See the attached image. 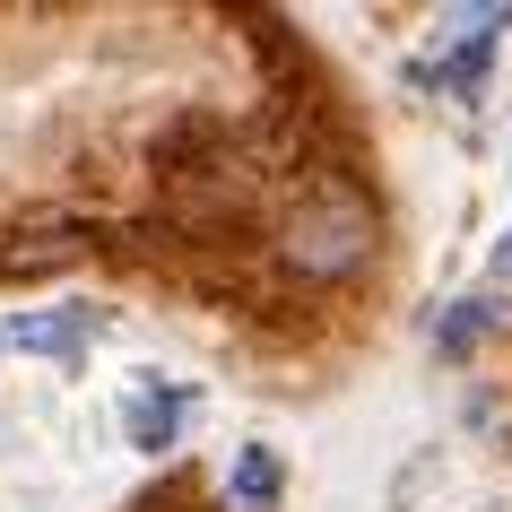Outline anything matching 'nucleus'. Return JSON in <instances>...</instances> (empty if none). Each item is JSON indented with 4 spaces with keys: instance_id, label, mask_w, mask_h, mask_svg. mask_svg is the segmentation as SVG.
I'll list each match as a JSON object with an SVG mask.
<instances>
[{
    "instance_id": "f257e3e1",
    "label": "nucleus",
    "mask_w": 512,
    "mask_h": 512,
    "mask_svg": "<svg viewBox=\"0 0 512 512\" xmlns=\"http://www.w3.org/2000/svg\"><path fill=\"white\" fill-rule=\"evenodd\" d=\"M278 261L296 278H313V287L365 270L374 261V200L356 183H313L296 209L278 217Z\"/></svg>"
},
{
    "instance_id": "f03ea898",
    "label": "nucleus",
    "mask_w": 512,
    "mask_h": 512,
    "mask_svg": "<svg viewBox=\"0 0 512 512\" xmlns=\"http://www.w3.org/2000/svg\"><path fill=\"white\" fill-rule=\"evenodd\" d=\"M183 408L191 391L165 374H131V391H122V434H131V452H174V434H183Z\"/></svg>"
},
{
    "instance_id": "7ed1b4c3",
    "label": "nucleus",
    "mask_w": 512,
    "mask_h": 512,
    "mask_svg": "<svg viewBox=\"0 0 512 512\" xmlns=\"http://www.w3.org/2000/svg\"><path fill=\"white\" fill-rule=\"evenodd\" d=\"M96 330H105V313H87V304H53V313H18V322H9V348H27V356H61V365H79Z\"/></svg>"
},
{
    "instance_id": "20e7f679",
    "label": "nucleus",
    "mask_w": 512,
    "mask_h": 512,
    "mask_svg": "<svg viewBox=\"0 0 512 512\" xmlns=\"http://www.w3.org/2000/svg\"><path fill=\"white\" fill-rule=\"evenodd\" d=\"M278 486H287V460H278L270 443H252V452L226 469V504H235V512H270Z\"/></svg>"
},
{
    "instance_id": "39448f33",
    "label": "nucleus",
    "mask_w": 512,
    "mask_h": 512,
    "mask_svg": "<svg viewBox=\"0 0 512 512\" xmlns=\"http://www.w3.org/2000/svg\"><path fill=\"white\" fill-rule=\"evenodd\" d=\"M70 261H79V235H70V226H44V235H9L0 243V270L9 278H44V270H70Z\"/></svg>"
},
{
    "instance_id": "423d86ee",
    "label": "nucleus",
    "mask_w": 512,
    "mask_h": 512,
    "mask_svg": "<svg viewBox=\"0 0 512 512\" xmlns=\"http://www.w3.org/2000/svg\"><path fill=\"white\" fill-rule=\"evenodd\" d=\"M486 330H495V296H469V304H452V322L434 330V348H443V356H460V348H478Z\"/></svg>"
},
{
    "instance_id": "0eeeda50",
    "label": "nucleus",
    "mask_w": 512,
    "mask_h": 512,
    "mask_svg": "<svg viewBox=\"0 0 512 512\" xmlns=\"http://www.w3.org/2000/svg\"><path fill=\"white\" fill-rule=\"evenodd\" d=\"M486 287H512V235L495 243V261H486Z\"/></svg>"
}]
</instances>
